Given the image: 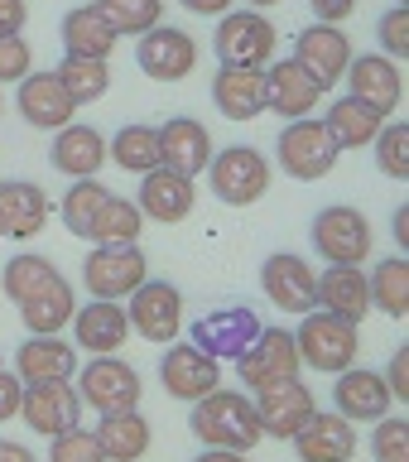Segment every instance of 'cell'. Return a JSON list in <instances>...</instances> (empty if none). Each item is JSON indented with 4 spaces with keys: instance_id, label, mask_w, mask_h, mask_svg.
I'll use <instances>...</instances> for the list:
<instances>
[{
    "instance_id": "obj_1",
    "label": "cell",
    "mask_w": 409,
    "mask_h": 462,
    "mask_svg": "<svg viewBox=\"0 0 409 462\" xmlns=\"http://www.w3.org/2000/svg\"><path fill=\"white\" fill-rule=\"evenodd\" d=\"M193 433L202 439V448H231V453H251L260 443V419H256V400L241 390H222L193 400Z\"/></svg>"
},
{
    "instance_id": "obj_2",
    "label": "cell",
    "mask_w": 409,
    "mask_h": 462,
    "mask_svg": "<svg viewBox=\"0 0 409 462\" xmlns=\"http://www.w3.org/2000/svg\"><path fill=\"white\" fill-rule=\"evenodd\" d=\"M294 346H299V361L323 375H338L347 366H357V352H361V337H357V323H347L338 313H303V323L294 332Z\"/></svg>"
},
{
    "instance_id": "obj_3",
    "label": "cell",
    "mask_w": 409,
    "mask_h": 462,
    "mask_svg": "<svg viewBox=\"0 0 409 462\" xmlns=\"http://www.w3.org/2000/svg\"><path fill=\"white\" fill-rule=\"evenodd\" d=\"M202 173H208L217 202H227V208H251L270 193V159L256 144H231V150L212 154Z\"/></svg>"
},
{
    "instance_id": "obj_4",
    "label": "cell",
    "mask_w": 409,
    "mask_h": 462,
    "mask_svg": "<svg viewBox=\"0 0 409 462\" xmlns=\"http://www.w3.org/2000/svg\"><path fill=\"white\" fill-rule=\"evenodd\" d=\"M274 43H280V29H274L260 10H227L217 14V63L222 68H265Z\"/></svg>"
},
{
    "instance_id": "obj_5",
    "label": "cell",
    "mask_w": 409,
    "mask_h": 462,
    "mask_svg": "<svg viewBox=\"0 0 409 462\" xmlns=\"http://www.w3.org/2000/svg\"><path fill=\"white\" fill-rule=\"evenodd\" d=\"M299 366H303V361H299V346H294V332H289V328H260L256 342L237 356L241 385H251L256 395H260V390L299 381Z\"/></svg>"
},
{
    "instance_id": "obj_6",
    "label": "cell",
    "mask_w": 409,
    "mask_h": 462,
    "mask_svg": "<svg viewBox=\"0 0 409 462\" xmlns=\"http://www.w3.org/2000/svg\"><path fill=\"white\" fill-rule=\"evenodd\" d=\"M274 154H280V169L289 173V179L299 183H318L328 179L332 164H338V144L328 140L323 121H313V116H299V121H289L280 130V140H274Z\"/></svg>"
},
{
    "instance_id": "obj_7",
    "label": "cell",
    "mask_w": 409,
    "mask_h": 462,
    "mask_svg": "<svg viewBox=\"0 0 409 462\" xmlns=\"http://www.w3.org/2000/svg\"><path fill=\"white\" fill-rule=\"evenodd\" d=\"M125 299H130L125 303L130 332H140V337L154 342V346L179 342V332H183V294L169 280H144L140 289H130Z\"/></svg>"
},
{
    "instance_id": "obj_8",
    "label": "cell",
    "mask_w": 409,
    "mask_h": 462,
    "mask_svg": "<svg viewBox=\"0 0 409 462\" xmlns=\"http://www.w3.org/2000/svg\"><path fill=\"white\" fill-rule=\"evenodd\" d=\"M78 400L92 404L97 414L140 410V371L121 356H92L78 375Z\"/></svg>"
},
{
    "instance_id": "obj_9",
    "label": "cell",
    "mask_w": 409,
    "mask_h": 462,
    "mask_svg": "<svg viewBox=\"0 0 409 462\" xmlns=\"http://www.w3.org/2000/svg\"><path fill=\"white\" fill-rule=\"evenodd\" d=\"M313 245L328 265H367L371 255V222L347 202H332L313 217Z\"/></svg>"
},
{
    "instance_id": "obj_10",
    "label": "cell",
    "mask_w": 409,
    "mask_h": 462,
    "mask_svg": "<svg viewBox=\"0 0 409 462\" xmlns=\"http://www.w3.org/2000/svg\"><path fill=\"white\" fill-rule=\"evenodd\" d=\"M144 270H150V260H144V251L135 241L130 245H97V251L82 260V284L92 289V299L121 303L130 289H140L150 280Z\"/></svg>"
},
{
    "instance_id": "obj_11",
    "label": "cell",
    "mask_w": 409,
    "mask_h": 462,
    "mask_svg": "<svg viewBox=\"0 0 409 462\" xmlns=\"http://www.w3.org/2000/svg\"><path fill=\"white\" fill-rule=\"evenodd\" d=\"M256 332H260L256 309H246V303H227V309L202 313L193 323V337H188V342H193L198 352H208L212 361H237L246 346L256 342Z\"/></svg>"
},
{
    "instance_id": "obj_12",
    "label": "cell",
    "mask_w": 409,
    "mask_h": 462,
    "mask_svg": "<svg viewBox=\"0 0 409 462\" xmlns=\"http://www.w3.org/2000/svg\"><path fill=\"white\" fill-rule=\"evenodd\" d=\"M342 82H347V97L367 101V106H376L381 116H395L400 101H404V72H400L395 58H386V53H352Z\"/></svg>"
},
{
    "instance_id": "obj_13",
    "label": "cell",
    "mask_w": 409,
    "mask_h": 462,
    "mask_svg": "<svg viewBox=\"0 0 409 462\" xmlns=\"http://www.w3.org/2000/svg\"><path fill=\"white\" fill-rule=\"evenodd\" d=\"M260 284H265V294H270V303L274 309H284V313H313L318 309V274H313V265L303 255H294V251H274L265 265H260Z\"/></svg>"
},
{
    "instance_id": "obj_14",
    "label": "cell",
    "mask_w": 409,
    "mask_h": 462,
    "mask_svg": "<svg viewBox=\"0 0 409 462\" xmlns=\"http://www.w3.org/2000/svg\"><path fill=\"white\" fill-rule=\"evenodd\" d=\"M135 63H140L144 78H154V82H179L198 63V43H193V34H183V29L154 24V29H144L140 43H135Z\"/></svg>"
},
{
    "instance_id": "obj_15",
    "label": "cell",
    "mask_w": 409,
    "mask_h": 462,
    "mask_svg": "<svg viewBox=\"0 0 409 462\" xmlns=\"http://www.w3.org/2000/svg\"><path fill=\"white\" fill-rule=\"evenodd\" d=\"M159 385H164L173 400L193 404V400L212 395V390L222 385V361H212L208 352H198L193 342L169 346L164 361H159Z\"/></svg>"
},
{
    "instance_id": "obj_16",
    "label": "cell",
    "mask_w": 409,
    "mask_h": 462,
    "mask_svg": "<svg viewBox=\"0 0 409 462\" xmlns=\"http://www.w3.org/2000/svg\"><path fill=\"white\" fill-rule=\"evenodd\" d=\"M20 419L34 433H43V439H53V433L63 429H78L82 419V400L78 390H72L68 381H43V385H24L20 395Z\"/></svg>"
},
{
    "instance_id": "obj_17",
    "label": "cell",
    "mask_w": 409,
    "mask_h": 462,
    "mask_svg": "<svg viewBox=\"0 0 409 462\" xmlns=\"http://www.w3.org/2000/svg\"><path fill=\"white\" fill-rule=\"evenodd\" d=\"M318 101H323V82H318L299 58H280V63L265 72V111L299 121V116L318 111Z\"/></svg>"
},
{
    "instance_id": "obj_18",
    "label": "cell",
    "mask_w": 409,
    "mask_h": 462,
    "mask_svg": "<svg viewBox=\"0 0 409 462\" xmlns=\"http://www.w3.org/2000/svg\"><path fill=\"white\" fill-rule=\"evenodd\" d=\"M294 58L328 92V87L342 82L347 63H352V39L342 34V24H309V29H299V39H294Z\"/></svg>"
},
{
    "instance_id": "obj_19",
    "label": "cell",
    "mask_w": 409,
    "mask_h": 462,
    "mask_svg": "<svg viewBox=\"0 0 409 462\" xmlns=\"http://www.w3.org/2000/svg\"><path fill=\"white\" fill-rule=\"evenodd\" d=\"M212 135H208V125L193 121V116H173V121L159 125V164L173 169V173H183V179H198L202 169H208V159H212Z\"/></svg>"
},
{
    "instance_id": "obj_20",
    "label": "cell",
    "mask_w": 409,
    "mask_h": 462,
    "mask_svg": "<svg viewBox=\"0 0 409 462\" xmlns=\"http://www.w3.org/2000/svg\"><path fill=\"white\" fill-rule=\"evenodd\" d=\"M193 202H198V188L193 179H183V173H173V169H150V173H140V198H135V208L140 217H150V222H183L188 212H193Z\"/></svg>"
},
{
    "instance_id": "obj_21",
    "label": "cell",
    "mask_w": 409,
    "mask_h": 462,
    "mask_svg": "<svg viewBox=\"0 0 409 462\" xmlns=\"http://www.w3.org/2000/svg\"><path fill=\"white\" fill-rule=\"evenodd\" d=\"M390 390L376 371L347 366L338 371V385H332V410H338L347 424H376L381 414H390Z\"/></svg>"
},
{
    "instance_id": "obj_22",
    "label": "cell",
    "mask_w": 409,
    "mask_h": 462,
    "mask_svg": "<svg viewBox=\"0 0 409 462\" xmlns=\"http://www.w3.org/2000/svg\"><path fill=\"white\" fill-rule=\"evenodd\" d=\"M318 410L313 404V390L303 381H289V385H274V390H260L256 400V419H260V433L265 439H294L303 429V419Z\"/></svg>"
},
{
    "instance_id": "obj_23",
    "label": "cell",
    "mask_w": 409,
    "mask_h": 462,
    "mask_svg": "<svg viewBox=\"0 0 409 462\" xmlns=\"http://www.w3.org/2000/svg\"><path fill=\"white\" fill-rule=\"evenodd\" d=\"M289 443L299 448V462H352V453H357V429L347 424L338 410H332V414H318V410H313Z\"/></svg>"
},
{
    "instance_id": "obj_24",
    "label": "cell",
    "mask_w": 409,
    "mask_h": 462,
    "mask_svg": "<svg viewBox=\"0 0 409 462\" xmlns=\"http://www.w3.org/2000/svg\"><path fill=\"white\" fill-rule=\"evenodd\" d=\"M130 337V323H125V309L111 299H92L87 309L72 313V342L92 356H116Z\"/></svg>"
},
{
    "instance_id": "obj_25",
    "label": "cell",
    "mask_w": 409,
    "mask_h": 462,
    "mask_svg": "<svg viewBox=\"0 0 409 462\" xmlns=\"http://www.w3.org/2000/svg\"><path fill=\"white\" fill-rule=\"evenodd\" d=\"M49 222V193L24 179H0V236L29 241Z\"/></svg>"
},
{
    "instance_id": "obj_26",
    "label": "cell",
    "mask_w": 409,
    "mask_h": 462,
    "mask_svg": "<svg viewBox=\"0 0 409 462\" xmlns=\"http://www.w3.org/2000/svg\"><path fill=\"white\" fill-rule=\"evenodd\" d=\"M318 309L323 313H338L347 323H361L371 313V284H367V270L361 265H328L318 274Z\"/></svg>"
},
{
    "instance_id": "obj_27",
    "label": "cell",
    "mask_w": 409,
    "mask_h": 462,
    "mask_svg": "<svg viewBox=\"0 0 409 462\" xmlns=\"http://www.w3.org/2000/svg\"><path fill=\"white\" fill-rule=\"evenodd\" d=\"M49 159H53L58 173H68V179H97V169L107 164V140H101V130H92V125L68 121V125L53 130Z\"/></svg>"
},
{
    "instance_id": "obj_28",
    "label": "cell",
    "mask_w": 409,
    "mask_h": 462,
    "mask_svg": "<svg viewBox=\"0 0 409 462\" xmlns=\"http://www.w3.org/2000/svg\"><path fill=\"white\" fill-rule=\"evenodd\" d=\"M14 106H20V116L34 130H58V125L72 121V111H78L53 72H29V78H20V97H14Z\"/></svg>"
},
{
    "instance_id": "obj_29",
    "label": "cell",
    "mask_w": 409,
    "mask_h": 462,
    "mask_svg": "<svg viewBox=\"0 0 409 462\" xmlns=\"http://www.w3.org/2000/svg\"><path fill=\"white\" fill-rule=\"evenodd\" d=\"M212 101L227 121H256L265 111V68H217Z\"/></svg>"
},
{
    "instance_id": "obj_30",
    "label": "cell",
    "mask_w": 409,
    "mask_h": 462,
    "mask_svg": "<svg viewBox=\"0 0 409 462\" xmlns=\"http://www.w3.org/2000/svg\"><path fill=\"white\" fill-rule=\"evenodd\" d=\"M78 371V346H68L63 337H29L20 352H14V375L24 385H43V381H72Z\"/></svg>"
},
{
    "instance_id": "obj_31",
    "label": "cell",
    "mask_w": 409,
    "mask_h": 462,
    "mask_svg": "<svg viewBox=\"0 0 409 462\" xmlns=\"http://www.w3.org/2000/svg\"><path fill=\"white\" fill-rule=\"evenodd\" d=\"M72 313H78V299H72V284L63 274H53L43 289H34L24 303H20V323L29 337H53V332H63L72 323Z\"/></svg>"
},
{
    "instance_id": "obj_32",
    "label": "cell",
    "mask_w": 409,
    "mask_h": 462,
    "mask_svg": "<svg viewBox=\"0 0 409 462\" xmlns=\"http://www.w3.org/2000/svg\"><path fill=\"white\" fill-rule=\"evenodd\" d=\"M381 125H386V116L376 106H367V101H357V97H338L323 116V130L338 150H367V144L381 135Z\"/></svg>"
},
{
    "instance_id": "obj_33",
    "label": "cell",
    "mask_w": 409,
    "mask_h": 462,
    "mask_svg": "<svg viewBox=\"0 0 409 462\" xmlns=\"http://www.w3.org/2000/svg\"><path fill=\"white\" fill-rule=\"evenodd\" d=\"M101 453H107V462H140L144 453H150V419H144L140 410H121V414H101V424L92 429Z\"/></svg>"
},
{
    "instance_id": "obj_34",
    "label": "cell",
    "mask_w": 409,
    "mask_h": 462,
    "mask_svg": "<svg viewBox=\"0 0 409 462\" xmlns=\"http://www.w3.org/2000/svg\"><path fill=\"white\" fill-rule=\"evenodd\" d=\"M116 39L121 34L107 24V14L97 5H78L63 14V53H72V58H111Z\"/></svg>"
},
{
    "instance_id": "obj_35",
    "label": "cell",
    "mask_w": 409,
    "mask_h": 462,
    "mask_svg": "<svg viewBox=\"0 0 409 462\" xmlns=\"http://www.w3.org/2000/svg\"><path fill=\"white\" fill-rule=\"evenodd\" d=\"M53 78L63 82L72 106H87V101H101L111 92V63L107 58H72V53H63V63L53 68Z\"/></svg>"
},
{
    "instance_id": "obj_36",
    "label": "cell",
    "mask_w": 409,
    "mask_h": 462,
    "mask_svg": "<svg viewBox=\"0 0 409 462\" xmlns=\"http://www.w3.org/2000/svg\"><path fill=\"white\" fill-rule=\"evenodd\" d=\"M140 231H144V217H140L135 202L107 193V202H101L97 217H92V226H87V241H97V245H130V241H140Z\"/></svg>"
},
{
    "instance_id": "obj_37",
    "label": "cell",
    "mask_w": 409,
    "mask_h": 462,
    "mask_svg": "<svg viewBox=\"0 0 409 462\" xmlns=\"http://www.w3.org/2000/svg\"><path fill=\"white\" fill-rule=\"evenodd\" d=\"M107 154L116 159V169H125V173H150V169H159V125H144V121L121 125V130L111 135Z\"/></svg>"
},
{
    "instance_id": "obj_38",
    "label": "cell",
    "mask_w": 409,
    "mask_h": 462,
    "mask_svg": "<svg viewBox=\"0 0 409 462\" xmlns=\"http://www.w3.org/2000/svg\"><path fill=\"white\" fill-rule=\"evenodd\" d=\"M367 284H371V309H381L390 318L409 313V260L404 255L376 260V270L367 274Z\"/></svg>"
},
{
    "instance_id": "obj_39",
    "label": "cell",
    "mask_w": 409,
    "mask_h": 462,
    "mask_svg": "<svg viewBox=\"0 0 409 462\" xmlns=\"http://www.w3.org/2000/svg\"><path fill=\"white\" fill-rule=\"evenodd\" d=\"M92 5L107 14L116 34H135V39L164 20V0H92Z\"/></svg>"
},
{
    "instance_id": "obj_40",
    "label": "cell",
    "mask_w": 409,
    "mask_h": 462,
    "mask_svg": "<svg viewBox=\"0 0 409 462\" xmlns=\"http://www.w3.org/2000/svg\"><path fill=\"white\" fill-rule=\"evenodd\" d=\"M53 260L49 255H29V251H20V255H10L5 260V274H0V284H5V294L14 299V303H24L34 289H43L53 280Z\"/></svg>"
},
{
    "instance_id": "obj_41",
    "label": "cell",
    "mask_w": 409,
    "mask_h": 462,
    "mask_svg": "<svg viewBox=\"0 0 409 462\" xmlns=\"http://www.w3.org/2000/svg\"><path fill=\"white\" fill-rule=\"evenodd\" d=\"M107 193L111 188H101L97 179H72L68 198H63V226L72 231V236L87 241V226H92V217H97L101 202H107Z\"/></svg>"
},
{
    "instance_id": "obj_42",
    "label": "cell",
    "mask_w": 409,
    "mask_h": 462,
    "mask_svg": "<svg viewBox=\"0 0 409 462\" xmlns=\"http://www.w3.org/2000/svg\"><path fill=\"white\" fill-rule=\"evenodd\" d=\"M371 144H376V169H381L386 179L404 183L409 179V130L404 125H381V135Z\"/></svg>"
},
{
    "instance_id": "obj_43",
    "label": "cell",
    "mask_w": 409,
    "mask_h": 462,
    "mask_svg": "<svg viewBox=\"0 0 409 462\" xmlns=\"http://www.w3.org/2000/svg\"><path fill=\"white\" fill-rule=\"evenodd\" d=\"M376 462H409V419L404 414H381L371 439Z\"/></svg>"
},
{
    "instance_id": "obj_44",
    "label": "cell",
    "mask_w": 409,
    "mask_h": 462,
    "mask_svg": "<svg viewBox=\"0 0 409 462\" xmlns=\"http://www.w3.org/2000/svg\"><path fill=\"white\" fill-rule=\"evenodd\" d=\"M49 462H107V453H101L92 429H63V433H53Z\"/></svg>"
},
{
    "instance_id": "obj_45",
    "label": "cell",
    "mask_w": 409,
    "mask_h": 462,
    "mask_svg": "<svg viewBox=\"0 0 409 462\" xmlns=\"http://www.w3.org/2000/svg\"><path fill=\"white\" fill-rule=\"evenodd\" d=\"M376 34H381V49H386V58H400L409 53V10L404 5H390L386 14H381V24H376Z\"/></svg>"
},
{
    "instance_id": "obj_46",
    "label": "cell",
    "mask_w": 409,
    "mask_h": 462,
    "mask_svg": "<svg viewBox=\"0 0 409 462\" xmlns=\"http://www.w3.org/2000/svg\"><path fill=\"white\" fill-rule=\"evenodd\" d=\"M29 39L20 34H0V82H20L29 78Z\"/></svg>"
},
{
    "instance_id": "obj_47",
    "label": "cell",
    "mask_w": 409,
    "mask_h": 462,
    "mask_svg": "<svg viewBox=\"0 0 409 462\" xmlns=\"http://www.w3.org/2000/svg\"><path fill=\"white\" fill-rule=\"evenodd\" d=\"M381 381H386V390H390V400H395V404L409 400V352H404V346L390 356V371L381 375Z\"/></svg>"
},
{
    "instance_id": "obj_48",
    "label": "cell",
    "mask_w": 409,
    "mask_h": 462,
    "mask_svg": "<svg viewBox=\"0 0 409 462\" xmlns=\"http://www.w3.org/2000/svg\"><path fill=\"white\" fill-rule=\"evenodd\" d=\"M20 395H24V381H20L14 371H5V366H0V424L20 414Z\"/></svg>"
},
{
    "instance_id": "obj_49",
    "label": "cell",
    "mask_w": 409,
    "mask_h": 462,
    "mask_svg": "<svg viewBox=\"0 0 409 462\" xmlns=\"http://www.w3.org/2000/svg\"><path fill=\"white\" fill-rule=\"evenodd\" d=\"M313 14H318V24H342L347 14L357 10V0H309Z\"/></svg>"
},
{
    "instance_id": "obj_50",
    "label": "cell",
    "mask_w": 409,
    "mask_h": 462,
    "mask_svg": "<svg viewBox=\"0 0 409 462\" xmlns=\"http://www.w3.org/2000/svg\"><path fill=\"white\" fill-rule=\"evenodd\" d=\"M24 20H29L24 0H0V34H20Z\"/></svg>"
},
{
    "instance_id": "obj_51",
    "label": "cell",
    "mask_w": 409,
    "mask_h": 462,
    "mask_svg": "<svg viewBox=\"0 0 409 462\" xmlns=\"http://www.w3.org/2000/svg\"><path fill=\"white\" fill-rule=\"evenodd\" d=\"M179 5L193 10V14H208V20H217V14L231 10V0H179Z\"/></svg>"
},
{
    "instance_id": "obj_52",
    "label": "cell",
    "mask_w": 409,
    "mask_h": 462,
    "mask_svg": "<svg viewBox=\"0 0 409 462\" xmlns=\"http://www.w3.org/2000/svg\"><path fill=\"white\" fill-rule=\"evenodd\" d=\"M0 462H34V453H29L24 443H10V439H0Z\"/></svg>"
},
{
    "instance_id": "obj_53",
    "label": "cell",
    "mask_w": 409,
    "mask_h": 462,
    "mask_svg": "<svg viewBox=\"0 0 409 462\" xmlns=\"http://www.w3.org/2000/svg\"><path fill=\"white\" fill-rule=\"evenodd\" d=\"M193 462H246V453H231V448H202Z\"/></svg>"
},
{
    "instance_id": "obj_54",
    "label": "cell",
    "mask_w": 409,
    "mask_h": 462,
    "mask_svg": "<svg viewBox=\"0 0 409 462\" xmlns=\"http://www.w3.org/2000/svg\"><path fill=\"white\" fill-rule=\"evenodd\" d=\"M390 231H395L400 245H409V212H404V208H395V217H390Z\"/></svg>"
},
{
    "instance_id": "obj_55",
    "label": "cell",
    "mask_w": 409,
    "mask_h": 462,
    "mask_svg": "<svg viewBox=\"0 0 409 462\" xmlns=\"http://www.w3.org/2000/svg\"><path fill=\"white\" fill-rule=\"evenodd\" d=\"M270 5H280V0H251V10H270Z\"/></svg>"
},
{
    "instance_id": "obj_56",
    "label": "cell",
    "mask_w": 409,
    "mask_h": 462,
    "mask_svg": "<svg viewBox=\"0 0 409 462\" xmlns=\"http://www.w3.org/2000/svg\"><path fill=\"white\" fill-rule=\"evenodd\" d=\"M0 111H5V101H0Z\"/></svg>"
},
{
    "instance_id": "obj_57",
    "label": "cell",
    "mask_w": 409,
    "mask_h": 462,
    "mask_svg": "<svg viewBox=\"0 0 409 462\" xmlns=\"http://www.w3.org/2000/svg\"><path fill=\"white\" fill-rule=\"evenodd\" d=\"M395 5H404V0H395Z\"/></svg>"
}]
</instances>
